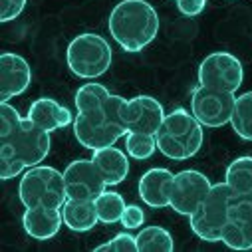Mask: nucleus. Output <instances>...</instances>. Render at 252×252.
<instances>
[{
	"mask_svg": "<svg viewBox=\"0 0 252 252\" xmlns=\"http://www.w3.org/2000/svg\"><path fill=\"white\" fill-rule=\"evenodd\" d=\"M50 131L42 129L30 117L2 101L0 107V157H10L26 165V169L40 165L50 153Z\"/></svg>",
	"mask_w": 252,
	"mask_h": 252,
	"instance_id": "obj_1",
	"label": "nucleus"
},
{
	"mask_svg": "<svg viewBox=\"0 0 252 252\" xmlns=\"http://www.w3.org/2000/svg\"><path fill=\"white\" fill-rule=\"evenodd\" d=\"M109 34L125 52H141L159 32V16L145 0H121L107 20Z\"/></svg>",
	"mask_w": 252,
	"mask_h": 252,
	"instance_id": "obj_2",
	"label": "nucleus"
},
{
	"mask_svg": "<svg viewBox=\"0 0 252 252\" xmlns=\"http://www.w3.org/2000/svg\"><path fill=\"white\" fill-rule=\"evenodd\" d=\"M157 149L171 161H187L195 157L205 141L203 125L183 107L165 113V119L157 131Z\"/></svg>",
	"mask_w": 252,
	"mask_h": 252,
	"instance_id": "obj_3",
	"label": "nucleus"
},
{
	"mask_svg": "<svg viewBox=\"0 0 252 252\" xmlns=\"http://www.w3.org/2000/svg\"><path fill=\"white\" fill-rule=\"evenodd\" d=\"M117 101L119 95H109L99 107L78 111L74 119V135L78 143L90 151L115 145L121 137L127 135V129L123 127L117 115Z\"/></svg>",
	"mask_w": 252,
	"mask_h": 252,
	"instance_id": "obj_4",
	"label": "nucleus"
},
{
	"mask_svg": "<svg viewBox=\"0 0 252 252\" xmlns=\"http://www.w3.org/2000/svg\"><path fill=\"white\" fill-rule=\"evenodd\" d=\"M18 195L26 209L30 207L62 209L68 201L64 173L46 165L30 167L20 179Z\"/></svg>",
	"mask_w": 252,
	"mask_h": 252,
	"instance_id": "obj_5",
	"label": "nucleus"
},
{
	"mask_svg": "<svg viewBox=\"0 0 252 252\" xmlns=\"http://www.w3.org/2000/svg\"><path fill=\"white\" fill-rule=\"evenodd\" d=\"M111 46L107 40L94 32H84L76 36L66 52L68 68L82 80H95L103 76L111 66Z\"/></svg>",
	"mask_w": 252,
	"mask_h": 252,
	"instance_id": "obj_6",
	"label": "nucleus"
},
{
	"mask_svg": "<svg viewBox=\"0 0 252 252\" xmlns=\"http://www.w3.org/2000/svg\"><path fill=\"white\" fill-rule=\"evenodd\" d=\"M232 201H234V193L226 183L213 185L203 205L189 217V224H191L193 232L207 242H220L222 226L230 219Z\"/></svg>",
	"mask_w": 252,
	"mask_h": 252,
	"instance_id": "obj_7",
	"label": "nucleus"
},
{
	"mask_svg": "<svg viewBox=\"0 0 252 252\" xmlns=\"http://www.w3.org/2000/svg\"><path fill=\"white\" fill-rule=\"evenodd\" d=\"M117 115H119V121L123 123V127L127 129V133L135 131V133L157 135L165 119V109L151 95H137L131 99H125L119 95Z\"/></svg>",
	"mask_w": 252,
	"mask_h": 252,
	"instance_id": "obj_8",
	"label": "nucleus"
},
{
	"mask_svg": "<svg viewBox=\"0 0 252 252\" xmlns=\"http://www.w3.org/2000/svg\"><path fill=\"white\" fill-rule=\"evenodd\" d=\"M244 70L240 60L228 52H213L199 66V86L220 90V92H236L242 86Z\"/></svg>",
	"mask_w": 252,
	"mask_h": 252,
	"instance_id": "obj_9",
	"label": "nucleus"
},
{
	"mask_svg": "<svg viewBox=\"0 0 252 252\" xmlns=\"http://www.w3.org/2000/svg\"><path fill=\"white\" fill-rule=\"evenodd\" d=\"M236 103L234 92H220L199 86L191 95V111L203 127L219 129L230 123Z\"/></svg>",
	"mask_w": 252,
	"mask_h": 252,
	"instance_id": "obj_10",
	"label": "nucleus"
},
{
	"mask_svg": "<svg viewBox=\"0 0 252 252\" xmlns=\"http://www.w3.org/2000/svg\"><path fill=\"white\" fill-rule=\"evenodd\" d=\"M211 189H213V183L201 171H195V169L181 171L173 177L169 207L179 215L191 217L203 205V201L211 193Z\"/></svg>",
	"mask_w": 252,
	"mask_h": 252,
	"instance_id": "obj_11",
	"label": "nucleus"
},
{
	"mask_svg": "<svg viewBox=\"0 0 252 252\" xmlns=\"http://www.w3.org/2000/svg\"><path fill=\"white\" fill-rule=\"evenodd\" d=\"M64 181L68 199L76 201H95L107 189V183L94 159L72 161L64 171Z\"/></svg>",
	"mask_w": 252,
	"mask_h": 252,
	"instance_id": "obj_12",
	"label": "nucleus"
},
{
	"mask_svg": "<svg viewBox=\"0 0 252 252\" xmlns=\"http://www.w3.org/2000/svg\"><path fill=\"white\" fill-rule=\"evenodd\" d=\"M32 82L30 64L18 54L4 52L0 56V99L10 101L24 94Z\"/></svg>",
	"mask_w": 252,
	"mask_h": 252,
	"instance_id": "obj_13",
	"label": "nucleus"
},
{
	"mask_svg": "<svg viewBox=\"0 0 252 252\" xmlns=\"http://www.w3.org/2000/svg\"><path fill=\"white\" fill-rule=\"evenodd\" d=\"M173 173L155 167L143 173L139 179V197L141 201L151 209H165L171 205V185H173Z\"/></svg>",
	"mask_w": 252,
	"mask_h": 252,
	"instance_id": "obj_14",
	"label": "nucleus"
},
{
	"mask_svg": "<svg viewBox=\"0 0 252 252\" xmlns=\"http://www.w3.org/2000/svg\"><path fill=\"white\" fill-rule=\"evenodd\" d=\"M64 224L62 209L50 207H30L22 217V226L28 236L36 240H50L60 232V226Z\"/></svg>",
	"mask_w": 252,
	"mask_h": 252,
	"instance_id": "obj_15",
	"label": "nucleus"
},
{
	"mask_svg": "<svg viewBox=\"0 0 252 252\" xmlns=\"http://www.w3.org/2000/svg\"><path fill=\"white\" fill-rule=\"evenodd\" d=\"M28 117L36 125H40L42 129H46L50 133L56 131V129H62V127H68L70 123H74L72 111L68 107H64V105H60L52 97L36 99L28 109Z\"/></svg>",
	"mask_w": 252,
	"mask_h": 252,
	"instance_id": "obj_16",
	"label": "nucleus"
},
{
	"mask_svg": "<svg viewBox=\"0 0 252 252\" xmlns=\"http://www.w3.org/2000/svg\"><path fill=\"white\" fill-rule=\"evenodd\" d=\"M92 159L97 165V169L101 171L107 187H115V185L123 183L125 177L129 175V159L115 145L95 149Z\"/></svg>",
	"mask_w": 252,
	"mask_h": 252,
	"instance_id": "obj_17",
	"label": "nucleus"
},
{
	"mask_svg": "<svg viewBox=\"0 0 252 252\" xmlns=\"http://www.w3.org/2000/svg\"><path fill=\"white\" fill-rule=\"evenodd\" d=\"M62 217H64V224L74 232H88L99 222L95 201L68 199L62 207Z\"/></svg>",
	"mask_w": 252,
	"mask_h": 252,
	"instance_id": "obj_18",
	"label": "nucleus"
},
{
	"mask_svg": "<svg viewBox=\"0 0 252 252\" xmlns=\"http://www.w3.org/2000/svg\"><path fill=\"white\" fill-rule=\"evenodd\" d=\"M220 242H224L232 250H250L252 248V219L230 215V219L222 226Z\"/></svg>",
	"mask_w": 252,
	"mask_h": 252,
	"instance_id": "obj_19",
	"label": "nucleus"
},
{
	"mask_svg": "<svg viewBox=\"0 0 252 252\" xmlns=\"http://www.w3.org/2000/svg\"><path fill=\"white\" fill-rule=\"evenodd\" d=\"M224 183L232 189L234 197H244L252 193V157L234 159L224 175Z\"/></svg>",
	"mask_w": 252,
	"mask_h": 252,
	"instance_id": "obj_20",
	"label": "nucleus"
},
{
	"mask_svg": "<svg viewBox=\"0 0 252 252\" xmlns=\"http://www.w3.org/2000/svg\"><path fill=\"white\" fill-rule=\"evenodd\" d=\"M230 125L240 139L252 141V92H246L236 97Z\"/></svg>",
	"mask_w": 252,
	"mask_h": 252,
	"instance_id": "obj_21",
	"label": "nucleus"
},
{
	"mask_svg": "<svg viewBox=\"0 0 252 252\" xmlns=\"http://www.w3.org/2000/svg\"><path fill=\"white\" fill-rule=\"evenodd\" d=\"M137 248L141 252H171L175 244L171 232L163 226H145L137 234Z\"/></svg>",
	"mask_w": 252,
	"mask_h": 252,
	"instance_id": "obj_22",
	"label": "nucleus"
},
{
	"mask_svg": "<svg viewBox=\"0 0 252 252\" xmlns=\"http://www.w3.org/2000/svg\"><path fill=\"white\" fill-rule=\"evenodd\" d=\"M125 201L119 193L115 191H105L95 199V209H97V217L99 222L103 224H113V222H121L123 211H125Z\"/></svg>",
	"mask_w": 252,
	"mask_h": 252,
	"instance_id": "obj_23",
	"label": "nucleus"
},
{
	"mask_svg": "<svg viewBox=\"0 0 252 252\" xmlns=\"http://www.w3.org/2000/svg\"><path fill=\"white\" fill-rule=\"evenodd\" d=\"M111 94L107 92L105 86L97 84V82H88L84 84L78 92H76V109L78 111H88V109H94V107H99Z\"/></svg>",
	"mask_w": 252,
	"mask_h": 252,
	"instance_id": "obj_24",
	"label": "nucleus"
},
{
	"mask_svg": "<svg viewBox=\"0 0 252 252\" xmlns=\"http://www.w3.org/2000/svg\"><path fill=\"white\" fill-rule=\"evenodd\" d=\"M157 149V137L149 135V133H135L129 131L125 135V151L129 157L137 159V161H145L149 159Z\"/></svg>",
	"mask_w": 252,
	"mask_h": 252,
	"instance_id": "obj_25",
	"label": "nucleus"
},
{
	"mask_svg": "<svg viewBox=\"0 0 252 252\" xmlns=\"http://www.w3.org/2000/svg\"><path fill=\"white\" fill-rule=\"evenodd\" d=\"M97 252H137V236H131L129 232H119L109 242L95 248Z\"/></svg>",
	"mask_w": 252,
	"mask_h": 252,
	"instance_id": "obj_26",
	"label": "nucleus"
},
{
	"mask_svg": "<svg viewBox=\"0 0 252 252\" xmlns=\"http://www.w3.org/2000/svg\"><path fill=\"white\" fill-rule=\"evenodd\" d=\"M28 0H0V20L10 22L22 14Z\"/></svg>",
	"mask_w": 252,
	"mask_h": 252,
	"instance_id": "obj_27",
	"label": "nucleus"
},
{
	"mask_svg": "<svg viewBox=\"0 0 252 252\" xmlns=\"http://www.w3.org/2000/svg\"><path fill=\"white\" fill-rule=\"evenodd\" d=\"M143 220H145L143 209H139L137 205H127V207H125L123 217H121V224H123L125 228H129V230L139 228V226L143 224Z\"/></svg>",
	"mask_w": 252,
	"mask_h": 252,
	"instance_id": "obj_28",
	"label": "nucleus"
},
{
	"mask_svg": "<svg viewBox=\"0 0 252 252\" xmlns=\"http://www.w3.org/2000/svg\"><path fill=\"white\" fill-rule=\"evenodd\" d=\"M207 6V0H179L177 2V8L183 16L187 18H195L199 16Z\"/></svg>",
	"mask_w": 252,
	"mask_h": 252,
	"instance_id": "obj_29",
	"label": "nucleus"
},
{
	"mask_svg": "<svg viewBox=\"0 0 252 252\" xmlns=\"http://www.w3.org/2000/svg\"><path fill=\"white\" fill-rule=\"evenodd\" d=\"M230 215H240V217H250L252 219V193L244 197H234L230 205Z\"/></svg>",
	"mask_w": 252,
	"mask_h": 252,
	"instance_id": "obj_30",
	"label": "nucleus"
},
{
	"mask_svg": "<svg viewBox=\"0 0 252 252\" xmlns=\"http://www.w3.org/2000/svg\"><path fill=\"white\" fill-rule=\"evenodd\" d=\"M175 2H179V0H175Z\"/></svg>",
	"mask_w": 252,
	"mask_h": 252,
	"instance_id": "obj_31",
	"label": "nucleus"
}]
</instances>
